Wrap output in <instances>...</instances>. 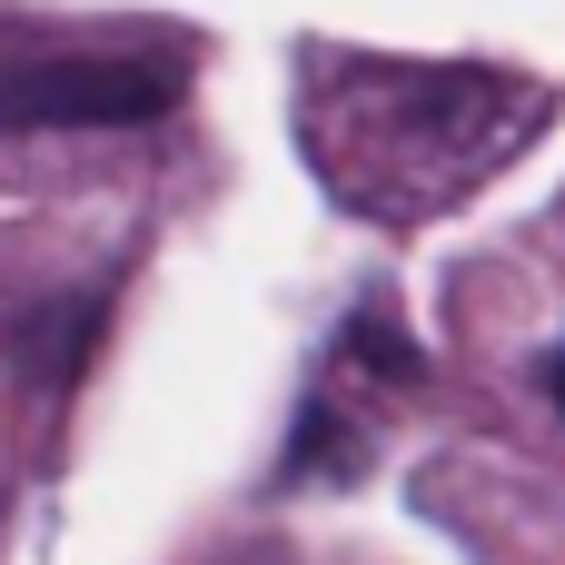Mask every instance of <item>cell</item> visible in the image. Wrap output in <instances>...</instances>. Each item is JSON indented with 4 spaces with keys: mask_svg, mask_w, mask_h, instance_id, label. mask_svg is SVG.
Returning a JSON list of instances; mask_svg holds the SVG:
<instances>
[{
    "mask_svg": "<svg viewBox=\"0 0 565 565\" xmlns=\"http://www.w3.org/2000/svg\"><path fill=\"white\" fill-rule=\"evenodd\" d=\"M169 109H179L169 60H99V50L0 60V129H149Z\"/></svg>",
    "mask_w": 565,
    "mask_h": 565,
    "instance_id": "cell-1",
    "label": "cell"
},
{
    "mask_svg": "<svg viewBox=\"0 0 565 565\" xmlns=\"http://www.w3.org/2000/svg\"><path fill=\"white\" fill-rule=\"evenodd\" d=\"M99 328H109V288H89L79 308L70 298H40V308H20L10 318V377L20 387H40V397H60V387H79L89 377V358H99Z\"/></svg>",
    "mask_w": 565,
    "mask_h": 565,
    "instance_id": "cell-2",
    "label": "cell"
},
{
    "mask_svg": "<svg viewBox=\"0 0 565 565\" xmlns=\"http://www.w3.org/2000/svg\"><path fill=\"white\" fill-rule=\"evenodd\" d=\"M367 467V437L328 407V397H308L298 417H288V447H278V477L268 487H348Z\"/></svg>",
    "mask_w": 565,
    "mask_h": 565,
    "instance_id": "cell-3",
    "label": "cell"
},
{
    "mask_svg": "<svg viewBox=\"0 0 565 565\" xmlns=\"http://www.w3.org/2000/svg\"><path fill=\"white\" fill-rule=\"evenodd\" d=\"M328 358H348L358 377H387V387H417V377H427V358H417V338H407V328H397V318H387L377 298L338 318V348H328Z\"/></svg>",
    "mask_w": 565,
    "mask_h": 565,
    "instance_id": "cell-4",
    "label": "cell"
},
{
    "mask_svg": "<svg viewBox=\"0 0 565 565\" xmlns=\"http://www.w3.org/2000/svg\"><path fill=\"white\" fill-rule=\"evenodd\" d=\"M536 377H546V397H556V417H565V348H546V367H536Z\"/></svg>",
    "mask_w": 565,
    "mask_h": 565,
    "instance_id": "cell-5",
    "label": "cell"
}]
</instances>
